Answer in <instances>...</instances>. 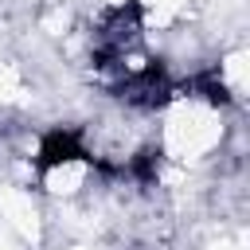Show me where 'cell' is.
<instances>
[{
  "mask_svg": "<svg viewBox=\"0 0 250 250\" xmlns=\"http://www.w3.org/2000/svg\"><path fill=\"white\" fill-rule=\"evenodd\" d=\"M82 160H90V148H86V141H82L78 129H62L59 125V129L43 133L39 152H35V168L39 172H62V168L82 164Z\"/></svg>",
  "mask_w": 250,
  "mask_h": 250,
  "instance_id": "obj_1",
  "label": "cell"
}]
</instances>
